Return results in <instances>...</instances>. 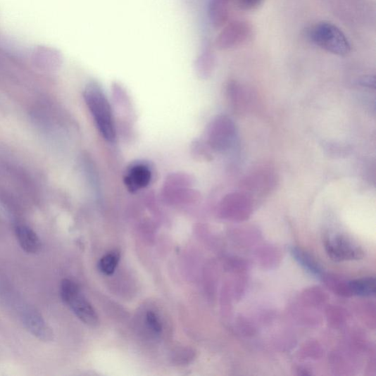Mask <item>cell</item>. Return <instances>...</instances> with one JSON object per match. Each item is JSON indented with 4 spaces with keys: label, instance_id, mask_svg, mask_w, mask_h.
<instances>
[{
    "label": "cell",
    "instance_id": "9a60e30c",
    "mask_svg": "<svg viewBox=\"0 0 376 376\" xmlns=\"http://www.w3.org/2000/svg\"><path fill=\"white\" fill-rule=\"evenodd\" d=\"M146 322L149 328L155 334H160L163 330L162 323L155 313L149 312L146 314Z\"/></svg>",
    "mask_w": 376,
    "mask_h": 376
},
{
    "label": "cell",
    "instance_id": "7a4b0ae2",
    "mask_svg": "<svg viewBox=\"0 0 376 376\" xmlns=\"http://www.w3.org/2000/svg\"><path fill=\"white\" fill-rule=\"evenodd\" d=\"M306 36L314 44L334 55L345 56L351 51L346 34L330 23L322 22L311 26L307 30Z\"/></svg>",
    "mask_w": 376,
    "mask_h": 376
},
{
    "label": "cell",
    "instance_id": "277c9868",
    "mask_svg": "<svg viewBox=\"0 0 376 376\" xmlns=\"http://www.w3.org/2000/svg\"><path fill=\"white\" fill-rule=\"evenodd\" d=\"M325 249L334 261L358 260L363 258V249L351 239L337 234L325 239Z\"/></svg>",
    "mask_w": 376,
    "mask_h": 376
},
{
    "label": "cell",
    "instance_id": "30bf717a",
    "mask_svg": "<svg viewBox=\"0 0 376 376\" xmlns=\"http://www.w3.org/2000/svg\"><path fill=\"white\" fill-rule=\"evenodd\" d=\"M15 234L22 249L27 253H37L42 247L41 239L30 227L18 225L15 228Z\"/></svg>",
    "mask_w": 376,
    "mask_h": 376
},
{
    "label": "cell",
    "instance_id": "8fae6325",
    "mask_svg": "<svg viewBox=\"0 0 376 376\" xmlns=\"http://www.w3.org/2000/svg\"><path fill=\"white\" fill-rule=\"evenodd\" d=\"M349 296H372L375 293V280L366 277L348 282Z\"/></svg>",
    "mask_w": 376,
    "mask_h": 376
},
{
    "label": "cell",
    "instance_id": "5b68a950",
    "mask_svg": "<svg viewBox=\"0 0 376 376\" xmlns=\"http://www.w3.org/2000/svg\"><path fill=\"white\" fill-rule=\"evenodd\" d=\"M236 136V127L232 119L226 115L217 117L208 130L209 145L217 151L231 147Z\"/></svg>",
    "mask_w": 376,
    "mask_h": 376
},
{
    "label": "cell",
    "instance_id": "4fadbf2b",
    "mask_svg": "<svg viewBox=\"0 0 376 376\" xmlns=\"http://www.w3.org/2000/svg\"><path fill=\"white\" fill-rule=\"evenodd\" d=\"M230 0H213L211 6V18L217 27L224 25L229 17Z\"/></svg>",
    "mask_w": 376,
    "mask_h": 376
},
{
    "label": "cell",
    "instance_id": "3957f363",
    "mask_svg": "<svg viewBox=\"0 0 376 376\" xmlns=\"http://www.w3.org/2000/svg\"><path fill=\"white\" fill-rule=\"evenodd\" d=\"M60 296L82 322L91 327L96 326L98 315L92 305L82 295L79 286L75 282L63 280L60 286Z\"/></svg>",
    "mask_w": 376,
    "mask_h": 376
},
{
    "label": "cell",
    "instance_id": "52a82bcc",
    "mask_svg": "<svg viewBox=\"0 0 376 376\" xmlns=\"http://www.w3.org/2000/svg\"><path fill=\"white\" fill-rule=\"evenodd\" d=\"M152 179L150 166L143 162L132 164L127 170L125 183L127 189L136 192L147 187Z\"/></svg>",
    "mask_w": 376,
    "mask_h": 376
},
{
    "label": "cell",
    "instance_id": "2e32d148",
    "mask_svg": "<svg viewBox=\"0 0 376 376\" xmlns=\"http://www.w3.org/2000/svg\"><path fill=\"white\" fill-rule=\"evenodd\" d=\"M264 0H236L239 8L245 11L254 10L258 8Z\"/></svg>",
    "mask_w": 376,
    "mask_h": 376
},
{
    "label": "cell",
    "instance_id": "8992f818",
    "mask_svg": "<svg viewBox=\"0 0 376 376\" xmlns=\"http://www.w3.org/2000/svg\"><path fill=\"white\" fill-rule=\"evenodd\" d=\"M251 34L252 28L248 23L235 21L221 32L217 40V45L221 49L234 48L246 42Z\"/></svg>",
    "mask_w": 376,
    "mask_h": 376
},
{
    "label": "cell",
    "instance_id": "5bb4252c",
    "mask_svg": "<svg viewBox=\"0 0 376 376\" xmlns=\"http://www.w3.org/2000/svg\"><path fill=\"white\" fill-rule=\"evenodd\" d=\"M120 260V254L115 251H111L102 258L99 262V269L105 275H113Z\"/></svg>",
    "mask_w": 376,
    "mask_h": 376
},
{
    "label": "cell",
    "instance_id": "9c48e42d",
    "mask_svg": "<svg viewBox=\"0 0 376 376\" xmlns=\"http://www.w3.org/2000/svg\"><path fill=\"white\" fill-rule=\"evenodd\" d=\"M223 208L234 219L243 220L250 215L251 203L248 196L242 194H232L223 201Z\"/></svg>",
    "mask_w": 376,
    "mask_h": 376
},
{
    "label": "cell",
    "instance_id": "ba28073f",
    "mask_svg": "<svg viewBox=\"0 0 376 376\" xmlns=\"http://www.w3.org/2000/svg\"><path fill=\"white\" fill-rule=\"evenodd\" d=\"M22 319L25 327L33 336L44 341L52 337V332L47 323L35 310L26 307L22 312Z\"/></svg>",
    "mask_w": 376,
    "mask_h": 376
},
{
    "label": "cell",
    "instance_id": "7c38bea8",
    "mask_svg": "<svg viewBox=\"0 0 376 376\" xmlns=\"http://www.w3.org/2000/svg\"><path fill=\"white\" fill-rule=\"evenodd\" d=\"M292 253L299 264L307 272H310L311 275L315 277H320L322 276L321 268L310 254L296 247L292 248Z\"/></svg>",
    "mask_w": 376,
    "mask_h": 376
},
{
    "label": "cell",
    "instance_id": "6da1fadb",
    "mask_svg": "<svg viewBox=\"0 0 376 376\" xmlns=\"http://www.w3.org/2000/svg\"><path fill=\"white\" fill-rule=\"evenodd\" d=\"M84 99L96 126L104 138L112 142L115 139V128L108 99L96 84L91 83L84 91Z\"/></svg>",
    "mask_w": 376,
    "mask_h": 376
},
{
    "label": "cell",
    "instance_id": "e0dca14e",
    "mask_svg": "<svg viewBox=\"0 0 376 376\" xmlns=\"http://www.w3.org/2000/svg\"><path fill=\"white\" fill-rule=\"evenodd\" d=\"M375 77L368 76L364 77L361 80V83L363 85V87H368L369 88L372 87L375 89Z\"/></svg>",
    "mask_w": 376,
    "mask_h": 376
}]
</instances>
